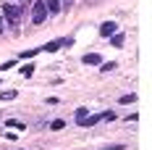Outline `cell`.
I'll use <instances>...</instances> for the list:
<instances>
[{
    "mask_svg": "<svg viewBox=\"0 0 152 150\" xmlns=\"http://www.w3.org/2000/svg\"><path fill=\"white\" fill-rule=\"evenodd\" d=\"M18 18H21V8H18V5H11V3H5V5H3V21H8L11 27H16Z\"/></svg>",
    "mask_w": 152,
    "mask_h": 150,
    "instance_id": "6da1fadb",
    "label": "cell"
},
{
    "mask_svg": "<svg viewBox=\"0 0 152 150\" xmlns=\"http://www.w3.org/2000/svg\"><path fill=\"white\" fill-rule=\"evenodd\" d=\"M45 18H47V8H45V3H42V0H37V3H34V8H31V21H34V24H42Z\"/></svg>",
    "mask_w": 152,
    "mask_h": 150,
    "instance_id": "7a4b0ae2",
    "label": "cell"
},
{
    "mask_svg": "<svg viewBox=\"0 0 152 150\" xmlns=\"http://www.w3.org/2000/svg\"><path fill=\"white\" fill-rule=\"evenodd\" d=\"M115 32H118V24H115V21H105V24L100 27V34H102V37H113Z\"/></svg>",
    "mask_w": 152,
    "mask_h": 150,
    "instance_id": "3957f363",
    "label": "cell"
},
{
    "mask_svg": "<svg viewBox=\"0 0 152 150\" xmlns=\"http://www.w3.org/2000/svg\"><path fill=\"white\" fill-rule=\"evenodd\" d=\"M100 121H102V113H92V116H84V119L79 121V126H94Z\"/></svg>",
    "mask_w": 152,
    "mask_h": 150,
    "instance_id": "277c9868",
    "label": "cell"
},
{
    "mask_svg": "<svg viewBox=\"0 0 152 150\" xmlns=\"http://www.w3.org/2000/svg\"><path fill=\"white\" fill-rule=\"evenodd\" d=\"M81 63H87V66H100V63H102V55H100V53H87V55L81 58Z\"/></svg>",
    "mask_w": 152,
    "mask_h": 150,
    "instance_id": "5b68a950",
    "label": "cell"
},
{
    "mask_svg": "<svg viewBox=\"0 0 152 150\" xmlns=\"http://www.w3.org/2000/svg\"><path fill=\"white\" fill-rule=\"evenodd\" d=\"M68 42H71V40H68V37H63V40H53V42H47V45L42 47V50H47V53H53V50H58V47H63V45H68Z\"/></svg>",
    "mask_w": 152,
    "mask_h": 150,
    "instance_id": "8992f818",
    "label": "cell"
},
{
    "mask_svg": "<svg viewBox=\"0 0 152 150\" xmlns=\"http://www.w3.org/2000/svg\"><path fill=\"white\" fill-rule=\"evenodd\" d=\"M42 3H45V8L50 13H58L61 11V0H42Z\"/></svg>",
    "mask_w": 152,
    "mask_h": 150,
    "instance_id": "52a82bcc",
    "label": "cell"
},
{
    "mask_svg": "<svg viewBox=\"0 0 152 150\" xmlns=\"http://www.w3.org/2000/svg\"><path fill=\"white\" fill-rule=\"evenodd\" d=\"M107 40H110V45H115V47H123V34H118V32H115L113 37H107Z\"/></svg>",
    "mask_w": 152,
    "mask_h": 150,
    "instance_id": "ba28073f",
    "label": "cell"
},
{
    "mask_svg": "<svg viewBox=\"0 0 152 150\" xmlns=\"http://www.w3.org/2000/svg\"><path fill=\"white\" fill-rule=\"evenodd\" d=\"M63 126H66V121H63V119H55V121H50V129H53V132H61Z\"/></svg>",
    "mask_w": 152,
    "mask_h": 150,
    "instance_id": "9c48e42d",
    "label": "cell"
},
{
    "mask_svg": "<svg viewBox=\"0 0 152 150\" xmlns=\"http://www.w3.org/2000/svg\"><path fill=\"white\" fill-rule=\"evenodd\" d=\"M100 71L102 74H110V71H115V63L110 61V63H100Z\"/></svg>",
    "mask_w": 152,
    "mask_h": 150,
    "instance_id": "30bf717a",
    "label": "cell"
},
{
    "mask_svg": "<svg viewBox=\"0 0 152 150\" xmlns=\"http://www.w3.org/2000/svg\"><path fill=\"white\" fill-rule=\"evenodd\" d=\"M37 53H42V47H34V50H26V53H21L18 58H34Z\"/></svg>",
    "mask_w": 152,
    "mask_h": 150,
    "instance_id": "8fae6325",
    "label": "cell"
},
{
    "mask_svg": "<svg viewBox=\"0 0 152 150\" xmlns=\"http://www.w3.org/2000/svg\"><path fill=\"white\" fill-rule=\"evenodd\" d=\"M5 124H8L11 129H24V121H16V119H8Z\"/></svg>",
    "mask_w": 152,
    "mask_h": 150,
    "instance_id": "7c38bea8",
    "label": "cell"
},
{
    "mask_svg": "<svg viewBox=\"0 0 152 150\" xmlns=\"http://www.w3.org/2000/svg\"><path fill=\"white\" fill-rule=\"evenodd\" d=\"M16 95H18L16 90H8V92H3V95H0V100H13Z\"/></svg>",
    "mask_w": 152,
    "mask_h": 150,
    "instance_id": "4fadbf2b",
    "label": "cell"
},
{
    "mask_svg": "<svg viewBox=\"0 0 152 150\" xmlns=\"http://www.w3.org/2000/svg\"><path fill=\"white\" fill-rule=\"evenodd\" d=\"M84 116H89V111H87V108H79V111H76V124L84 119Z\"/></svg>",
    "mask_w": 152,
    "mask_h": 150,
    "instance_id": "5bb4252c",
    "label": "cell"
},
{
    "mask_svg": "<svg viewBox=\"0 0 152 150\" xmlns=\"http://www.w3.org/2000/svg\"><path fill=\"white\" fill-rule=\"evenodd\" d=\"M134 100H137V95H123V98H121V103H123V105H131Z\"/></svg>",
    "mask_w": 152,
    "mask_h": 150,
    "instance_id": "9a60e30c",
    "label": "cell"
},
{
    "mask_svg": "<svg viewBox=\"0 0 152 150\" xmlns=\"http://www.w3.org/2000/svg\"><path fill=\"white\" fill-rule=\"evenodd\" d=\"M21 74H24V76H31V74H34V66H31V63H29V66H24Z\"/></svg>",
    "mask_w": 152,
    "mask_h": 150,
    "instance_id": "2e32d148",
    "label": "cell"
},
{
    "mask_svg": "<svg viewBox=\"0 0 152 150\" xmlns=\"http://www.w3.org/2000/svg\"><path fill=\"white\" fill-rule=\"evenodd\" d=\"M102 119H105V121H115V111H105Z\"/></svg>",
    "mask_w": 152,
    "mask_h": 150,
    "instance_id": "e0dca14e",
    "label": "cell"
},
{
    "mask_svg": "<svg viewBox=\"0 0 152 150\" xmlns=\"http://www.w3.org/2000/svg\"><path fill=\"white\" fill-rule=\"evenodd\" d=\"M16 63H18V61H16V58H13V61H5V63H3V66H0V69H13Z\"/></svg>",
    "mask_w": 152,
    "mask_h": 150,
    "instance_id": "ac0fdd59",
    "label": "cell"
},
{
    "mask_svg": "<svg viewBox=\"0 0 152 150\" xmlns=\"http://www.w3.org/2000/svg\"><path fill=\"white\" fill-rule=\"evenodd\" d=\"M97 150H123V145H105V148H97Z\"/></svg>",
    "mask_w": 152,
    "mask_h": 150,
    "instance_id": "d6986e66",
    "label": "cell"
},
{
    "mask_svg": "<svg viewBox=\"0 0 152 150\" xmlns=\"http://www.w3.org/2000/svg\"><path fill=\"white\" fill-rule=\"evenodd\" d=\"M3 24H5V21H3V16H0V34H3Z\"/></svg>",
    "mask_w": 152,
    "mask_h": 150,
    "instance_id": "ffe728a7",
    "label": "cell"
}]
</instances>
